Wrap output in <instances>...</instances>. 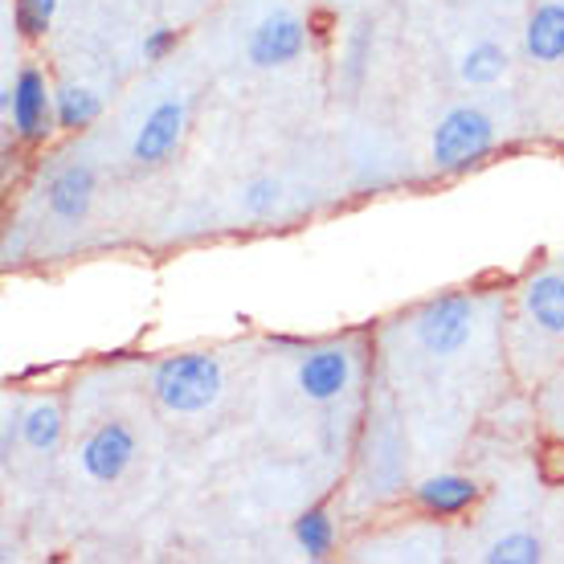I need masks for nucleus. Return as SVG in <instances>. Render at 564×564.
<instances>
[{
	"label": "nucleus",
	"mask_w": 564,
	"mask_h": 564,
	"mask_svg": "<svg viewBox=\"0 0 564 564\" xmlns=\"http://www.w3.org/2000/svg\"><path fill=\"white\" fill-rule=\"evenodd\" d=\"M152 393L169 413H200L221 397V365L209 352H181L152 368Z\"/></svg>",
	"instance_id": "f257e3e1"
},
{
	"label": "nucleus",
	"mask_w": 564,
	"mask_h": 564,
	"mask_svg": "<svg viewBox=\"0 0 564 564\" xmlns=\"http://www.w3.org/2000/svg\"><path fill=\"white\" fill-rule=\"evenodd\" d=\"M495 148V123L491 115L479 107H454L442 123L434 128V155L437 172H470L475 164H482V155Z\"/></svg>",
	"instance_id": "f03ea898"
},
{
	"label": "nucleus",
	"mask_w": 564,
	"mask_h": 564,
	"mask_svg": "<svg viewBox=\"0 0 564 564\" xmlns=\"http://www.w3.org/2000/svg\"><path fill=\"white\" fill-rule=\"evenodd\" d=\"M417 339H422L425 352L434 356H454L466 348L470 327H475V307L466 295H442L434 303H425L417 311Z\"/></svg>",
	"instance_id": "7ed1b4c3"
},
{
	"label": "nucleus",
	"mask_w": 564,
	"mask_h": 564,
	"mask_svg": "<svg viewBox=\"0 0 564 564\" xmlns=\"http://www.w3.org/2000/svg\"><path fill=\"white\" fill-rule=\"evenodd\" d=\"M4 111H9L21 140H45L50 135V119H54V99H50L45 74L33 70V66L17 74V83L4 90Z\"/></svg>",
	"instance_id": "20e7f679"
},
{
	"label": "nucleus",
	"mask_w": 564,
	"mask_h": 564,
	"mask_svg": "<svg viewBox=\"0 0 564 564\" xmlns=\"http://www.w3.org/2000/svg\"><path fill=\"white\" fill-rule=\"evenodd\" d=\"M131 458H135V434L123 422H102L78 451V463L95 482H119L128 475Z\"/></svg>",
	"instance_id": "39448f33"
},
{
	"label": "nucleus",
	"mask_w": 564,
	"mask_h": 564,
	"mask_svg": "<svg viewBox=\"0 0 564 564\" xmlns=\"http://www.w3.org/2000/svg\"><path fill=\"white\" fill-rule=\"evenodd\" d=\"M303 45H307V29L299 21L295 13H270L262 25L250 33V62L270 70V66H286V62H295L303 54Z\"/></svg>",
	"instance_id": "423d86ee"
},
{
	"label": "nucleus",
	"mask_w": 564,
	"mask_h": 564,
	"mask_svg": "<svg viewBox=\"0 0 564 564\" xmlns=\"http://www.w3.org/2000/svg\"><path fill=\"white\" fill-rule=\"evenodd\" d=\"M181 135H184V102L164 99L148 119H143V128L135 131L131 155H135L140 164H164V160L176 152Z\"/></svg>",
	"instance_id": "0eeeda50"
},
{
	"label": "nucleus",
	"mask_w": 564,
	"mask_h": 564,
	"mask_svg": "<svg viewBox=\"0 0 564 564\" xmlns=\"http://www.w3.org/2000/svg\"><path fill=\"white\" fill-rule=\"evenodd\" d=\"M352 381V356L344 348H315L299 365V389L311 401H332Z\"/></svg>",
	"instance_id": "6e6552de"
},
{
	"label": "nucleus",
	"mask_w": 564,
	"mask_h": 564,
	"mask_svg": "<svg viewBox=\"0 0 564 564\" xmlns=\"http://www.w3.org/2000/svg\"><path fill=\"white\" fill-rule=\"evenodd\" d=\"M417 508L434 520H451V516H463L470 511V503L479 499V482L466 479V475H434L417 487Z\"/></svg>",
	"instance_id": "1a4fd4ad"
},
{
	"label": "nucleus",
	"mask_w": 564,
	"mask_h": 564,
	"mask_svg": "<svg viewBox=\"0 0 564 564\" xmlns=\"http://www.w3.org/2000/svg\"><path fill=\"white\" fill-rule=\"evenodd\" d=\"M523 311L540 332L564 336V274H536L523 282Z\"/></svg>",
	"instance_id": "9d476101"
},
{
	"label": "nucleus",
	"mask_w": 564,
	"mask_h": 564,
	"mask_svg": "<svg viewBox=\"0 0 564 564\" xmlns=\"http://www.w3.org/2000/svg\"><path fill=\"white\" fill-rule=\"evenodd\" d=\"M50 213L62 217V221H83L86 209H90V200H95V172L86 169V164H74V169H62L50 181Z\"/></svg>",
	"instance_id": "9b49d317"
},
{
	"label": "nucleus",
	"mask_w": 564,
	"mask_h": 564,
	"mask_svg": "<svg viewBox=\"0 0 564 564\" xmlns=\"http://www.w3.org/2000/svg\"><path fill=\"white\" fill-rule=\"evenodd\" d=\"M523 45H528V57L532 62H561L564 57V4L561 0H549L540 4L536 13L528 17V29H523Z\"/></svg>",
	"instance_id": "f8f14e48"
},
{
	"label": "nucleus",
	"mask_w": 564,
	"mask_h": 564,
	"mask_svg": "<svg viewBox=\"0 0 564 564\" xmlns=\"http://www.w3.org/2000/svg\"><path fill=\"white\" fill-rule=\"evenodd\" d=\"M295 540L311 561H327L332 549H336V523H332V516L324 508H311L295 520Z\"/></svg>",
	"instance_id": "ddd939ff"
},
{
	"label": "nucleus",
	"mask_w": 564,
	"mask_h": 564,
	"mask_svg": "<svg viewBox=\"0 0 564 564\" xmlns=\"http://www.w3.org/2000/svg\"><path fill=\"white\" fill-rule=\"evenodd\" d=\"M99 111H102L99 95H90L83 86H66V90L54 95V119H57V128H66V131H78V128H86V123H95Z\"/></svg>",
	"instance_id": "4468645a"
},
{
	"label": "nucleus",
	"mask_w": 564,
	"mask_h": 564,
	"mask_svg": "<svg viewBox=\"0 0 564 564\" xmlns=\"http://www.w3.org/2000/svg\"><path fill=\"white\" fill-rule=\"evenodd\" d=\"M458 74H463V83H470V86H491L508 74V54H503L495 42L470 45L463 57V66H458Z\"/></svg>",
	"instance_id": "2eb2a0df"
},
{
	"label": "nucleus",
	"mask_w": 564,
	"mask_h": 564,
	"mask_svg": "<svg viewBox=\"0 0 564 564\" xmlns=\"http://www.w3.org/2000/svg\"><path fill=\"white\" fill-rule=\"evenodd\" d=\"M21 437H25V446L50 454L57 442H62V410H57L54 401H37V405H29L25 425H21Z\"/></svg>",
	"instance_id": "dca6fc26"
},
{
	"label": "nucleus",
	"mask_w": 564,
	"mask_h": 564,
	"mask_svg": "<svg viewBox=\"0 0 564 564\" xmlns=\"http://www.w3.org/2000/svg\"><path fill=\"white\" fill-rule=\"evenodd\" d=\"M540 556H544L540 540L528 536V532H516V536L495 540L482 561L487 564H540Z\"/></svg>",
	"instance_id": "f3484780"
},
{
	"label": "nucleus",
	"mask_w": 564,
	"mask_h": 564,
	"mask_svg": "<svg viewBox=\"0 0 564 564\" xmlns=\"http://www.w3.org/2000/svg\"><path fill=\"white\" fill-rule=\"evenodd\" d=\"M54 13H57V0H17L13 21L25 37H42L45 29H50V21H54Z\"/></svg>",
	"instance_id": "a211bd4d"
},
{
	"label": "nucleus",
	"mask_w": 564,
	"mask_h": 564,
	"mask_svg": "<svg viewBox=\"0 0 564 564\" xmlns=\"http://www.w3.org/2000/svg\"><path fill=\"white\" fill-rule=\"evenodd\" d=\"M279 184L274 181H250L246 184V193H241V205H246V213L250 217H270L274 213V205H279Z\"/></svg>",
	"instance_id": "6ab92c4d"
},
{
	"label": "nucleus",
	"mask_w": 564,
	"mask_h": 564,
	"mask_svg": "<svg viewBox=\"0 0 564 564\" xmlns=\"http://www.w3.org/2000/svg\"><path fill=\"white\" fill-rule=\"evenodd\" d=\"M172 45H176V29H152V33L143 37V57H148V62H160Z\"/></svg>",
	"instance_id": "aec40b11"
},
{
	"label": "nucleus",
	"mask_w": 564,
	"mask_h": 564,
	"mask_svg": "<svg viewBox=\"0 0 564 564\" xmlns=\"http://www.w3.org/2000/svg\"><path fill=\"white\" fill-rule=\"evenodd\" d=\"M21 425H25V417H17L13 410L4 413V437H0V451L4 454H13V442L21 437Z\"/></svg>",
	"instance_id": "412c9836"
},
{
	"label": "nucleus",
	"mask_w": 564,
	"mask_h": 564,
	"mask_svg": "<svg viewBox=\"0 0 564 564\" xmlns=\"http://www.w3.org/2000/svg\"><path fill=\"white\" fill-rule=\"evenodd\" d=\"M21 250H25V238H21V229H17V234H9V238H4V258H9V262H17V258H21Z\"/></svg>",
	"instance_id": "4be33fe9"
}]
</instances>
